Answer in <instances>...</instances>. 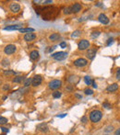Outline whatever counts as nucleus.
I'll return each instance as SVG.
<instances>
[{"instance_id": "9b49d317", "label": "nucleus", "mask_w": 120, "mask_h": 135, "mask_svg": "<svg viewBox=\"0 0 120 135\" xmlns=\"http://www.w3.org/2000/svg\"><path fill=\"white\" fill-rule=\"evenodd\" d=\"M35 38H36V35H35V33H33V32L26 33V34L24 35V41H25V42H31V41H33Z\"/></svg>"}, {"instance_id": "b1692460", "label": "nucleus", "mask_w": 120, "mask_h": 135, "mask_svg": "<svg viewBox=\"0 0 120 135\" xmlns=\"http://www.w3.org/2000/svg\"><path fill=\"white\" fill-rule=\"evenodd\" d=\"M22 79H23V76L19 75V76H16L15 78H13L12 82H13V83H21V81H22Z\"/></svg>"}, {"instance_id": "c756f323", "label": "nucleus", "mask_w": 120, "mask_h": 135, "mask_svg": "<svg viewBox=\"0 0 120 135\" xmlns=\"http://www.w3.org/2000/svg\"><path fill=\"white\" fill-rule=\"evenodd\" d=\"M84 92L86 95H92L93 94V91H92V89H90V88H86L84 90Z\"/></svg>"}, {"instance_id": "4c0bfd02", "label": "nucleus", "mask_w": 120, "mask_h": 135, "mask_svg": "<svg viewBox=\"0 0 120 135\" xmlns=\"http://www.w3.org/2000/svg\"><path fill=\"white\" fill-rule=\"evenodd\" d=\"M115 135H120V128L117 129V130L115 131Z\"/></svg>"}, {"instance_id": "e433bc0d", "label": "nucleus", "mask_w": 120, "mask_h": 135, "mask_svg": "<svg viewBox=\"0 0 120 135\" xmlns=\"http://www.w3.org/2000/svg\"><path fill=\"white\" fill-rule=\"evenodd\" d=\"M81 121L83 122V123H86L87 122V117H82V119H81Z\"/></svg>"}, {"instance_id": "37998d69", "label": "nucleus", "mask_w": 120, "mask_h": 135, "mask_svg": "<svg viewBox=\"0 0 120 135\" xmlns=\"http://www.w3.org/2000/svg\"><path fill=\"white\" fill-rule=\"evenodd\" d=\"M7 96H5V97H3V100H6V99H7Z\"/></svg>"}, {"instance_id": "0eeeda50", "label": "nucleus", "mask_w": 120, "mask_h": 135, "mask_svg": "<svg viewBox=\"0 0 120 135\" xmlns=\"http://www.w3.org/2000/svg\"><path fill=\"white\" fill-rule=\"evenodd\" d=\"M96 53H97V50L94 48H91L87 51V57L89 58V60H93L94 57L96 56Z\"/></svg>"}, {"instance_id": "393cba45", "label": "nucleus", "mask_w": 120, "mask_h": 135, "mask_svg": "<svg viewBox=\"0 0 120 135\" xmlns=\"http://www.w3.org/2000/svg\"><path fill=\"white\" fill-rule=\"evenodd\" d=\"M53 98H59L61 96H62V93L59 92V91H55V92H53Z\"/></svg>"}, {"instance_id": "412c9836", "label": "nucleus", "mask_w": 120, "mask_h": 135, "mask_svg": "<svg viewBox=\"0 0 120 135\" xmlns=\"http://www.w3.org/2000/svg\"><path fill=\"white\" fill-rule=\"evenodd\" d=\"M84 82H85V84H86V85H92V78H91V76H89V75L85 76V77H84Z\"/></svg>"}, {"instance_id": "4be33fe9", "label": "nucleus", "mask_w": 120, "mask_h": 135, "mask_svg": "<svg viewBox=\"0 0 120 135\" xmlns=\"http://www.w3.org/2000/svg\"><path fill=\"white\" fill-rule=\"evenodd\" d=\"M4 74L5 75H14V74H17V73L14 71H12V70H5L4 71Z\"/></svg>"}, {"instance_id": "423d86ee", "label": "nucleus", "mask_w": 120, "mask_h": 135, "mask_svg": "<svg viewBox=\"0 0 120 135\" xmlns=\"http://www.w3.org/2000/svg\"><path fill=\"white\" fill-rule=\"evenodd\" d=\"M88 64V61L84 58H78L74 61V65L77 67H84Z\"/></svg>"}, {"instance_id": "c9c22d12", "label": "nucleus", "mask_w": 120, "mask_h": 135, "mask_svg": "<svg viewBox=\"0 0 120 135\" xmlns=\"http://www.w3.org/2000/svg\"><path fill=\"white\" fill-rule=\"evenodd\" d=\"M92 86L94 87V88H97V84L95 83V81H93L92 80Z\"/></svg>"}, {"instance_id": "5701e85b", "label": "nucleus", "mask_w": 120, "mask_h": 135, "mask_svg": "<svg viewBox=\"0 0 120 135\" xmlns=\"http://www.w3.org/2000/svg\"><path fill=\"white\" fill-rule=\"evenodd\" d=\"M80 34H81V31H80L79 29H77V30H75V31L71 34V38H78Z\"/></svg>"}, {"instance_id": "6ab92c4d", "label": "nucleus", "mask_w": 120, "mask_h": 135, "mask_svg": "<svg viewBox=\"0 0 120 135\" xmlns=\"http://www.w3.org/2000/svg\"><path fill=\"white\" fill-rule=\"evenodd\" d=\"M60 38V35L58 34V33H53V34H51V35L49 36V40L50 41H57V40H58Z\"/></svg>"}, {"instance_id": "2f4dec72", "label": "nucleus", "mask_w": 120, "mask_h": 135, "mask_svg": "<svg viewBox=\"0 0 120 135\" xmlns=\"http://www.w3.org/2000/svg\"><path fill=\"white\" fill-rule=\"evenodd\" d=\"M116 79L120 80V68L117 69V71H116Z\"/></svg>"}, {"instance_id": "cd10ccee", "label": "nucleus", "mask_w": 120, "mask_h": 135, "mask_svg": "<svg viewBox=\"0 0 120 135\" xmlns=\"http://www.w3.org/2000/svg\"><path fill=\"white\" fill-rule=\"evenodd\" d=\"M100 34H101V32L100 31H93L92 33V38H93V39H95V38H97V37H99Z\"/></svg>"}, {"instance_id": "dca6fc26", "label": "nucleus", "mask_w": 120, "mask_h": 135, "mask_svg": "<svg viewBox=\"0 0 120 135\" xmlns=\"http://www.w3.org/2000/svg\"><path fill=\"white\" fill-rule=\"evenodd\" d=\"M39 58V51H32L31 53H30V59L32 60V61H35Z\"/></svg>"}, {"instance_id": "f704fd0d", "label": "nucleus", "mask_w": 120, "mask_h": 135, "mask_svg": "<svg viewBox=\"0 0 120 135\" xmlns=\"http://www.w3.org/2000/svg\"><path fill=\"white\" fill-rule=\"evenodd\" d=\"M1 130H2L3 132H8V129L5 128V127H2V128H1Z\"/></svg>"}, {"instance_id": "20e7f679", "label": "nucleus", "mask_w": 120, "mask_h": 135, "mask_svg": "<svg viewBox=\"0 0 120 135\" xmlns=\"http://www.w3.org/2000/svg\"><path fill=\"white\" fill-rule=\"evenodd\" d=\"M16 51H17L16 45H14V44H8V45H7V46L5 47L4 52H5L7 55H11V54L14 53Z\"/></svg>"}, {"instance_id": "f257e3e1", "label": "nucleus", "mask_w": 120, "mask_h": 135, "mask_svg": "<svg viewBox=\"0 0 120 135\" xmlns=\"http://www.w3.org/2000/svg\"><path fill=\"white\" fill-rule=\"evenodd\" d=\"M102 117H103L102 112L100 110H97V109L92 110V112L90 113V120H91V121L94 122V123H96V122L101 121Z\"/></svg>"}, {"instance_id": "f03ea898", "label": "nucleus", "mask_w": 120, "mask_h": 135, "mask_svg": "<svg viewBox=\"0 0 120 135\" xmlns=\"http://www.w3.org/2000/svg\"><path fill=\"white\" fill-rule=\"evenodd\" d=\"M51 56L53 57L55 60H57V61H62V60H65L68 57V52H66V51H58V52H56V53H53Z\"/></svg>"}, {"instance_id": "1a4fd4ad", "label": "nucleus", "mask_w": 120, "mask_h": 135, "mask_svg": "<svg viewBox=\"0 0 120 135\" xmlns=\"http://www.w3.org/2000/svg\"><path fill=\"white\" fill-rule=\"evenodd\" d=\"M98 20H99L102 24H104V25H106V24H108L109 23V19L107 18V16L104 15V13H102V14L99 15V17H98Z\"/></svg>"}, {"instance_id": "58836bf2", "label": "nucleus", "mask_w": 120, "mask_h": 135, "mask_svg": "<svg viewBox=\"0 0 120 135\" xmlns=\"http://www.w3.org/2000/svg\"><path fill=\"white\" fill-rule=\"evenodd\" d=\"M113 39H109V40H108V43H107V45H111V44H112V43H113Z\"/></svg>"}, {"instance_id": "39448f33", "label": "nucleus", "mask_w": 120, "mask_h": 135, "mask_svg": "<svg viewBox=\"0 0 120 135\" xmlns=\"http://www.w3.org/2000/svg\"><path fill=\"white\" fill-rule=\"evenodd\" d=\"M90 42L89 41H87V40H81L78 44V50L80 51H84V50H87L89 47H90Z\"/></svg>"}, {"instance_id": "a211bd4d", "label": "nucleus", "mask_w": 120, "mask_h": 135, "mask_svg": "<svg viewBox=\"0 0 120 135\" xmlns=\"http://www.w3.org/2000/svg\"><path fill=\"white\" fill-rule=\"evenodd\" d=\"M79 78H78V76H76V75H70L69 77H68V81L72 83V84H76V83H78Z\"/></svg>"}, {"instance_id": "ea45409f", "label": "nucleus", "mask_w": 120, "mask_h": 135, "mask_svg": "<svg viewBox=\"0 0 120 135\" xmlns=\"http://www.w3.org/2000/svg\"><path fill=\"white\" fill-rule=\"evenodd\" d=\"M113 130V127L111 126V127H108V128L106 129L105 131H106V132H109V131H110V130Z\"/></svg>"}, {"instance_id": "f3484780", "label": "nucleus", "mask_w": 120, "mask_h": 135, "mask_svg": "<svg viewBox=\"0 0 120 135\" xmlns=\"http://www.w3.org/2000/svg\"><path fill=\"white\" fill-rule=\"evenodd\" d=\"M19 30H20V32H21V33H31V32L34 31V29L32 28H21Z\"/></svg>"}, {"instance_id": "72a5a7b5", "label": "nucleus", "mask_w": 120, "mask_h": 135, "mask_svg": "<svg viewBox=\"0 0 120 135\" xmlns=\"http://www.w3.org/2000/svg\"><path fill=\"white\" fill-rule=\"evenodd\" d=\"M59 45H60V47H61V48H66V47H67V43L65 42H61L60 44H59Z\"/></svg>"}, {"instance_id": "bb28decb", "label": "nucleus", "mask_w": 120, "mask_h": 135, "mask_svg": "<svg viewBox=\"0 0 120 135\" xmlns=\"http://www.w3.org/2000/svg\"><path fill=\"white\" fill-rule=\"evenodd\" d=\"M7 118L0 116V125H4V124H7Z\"/></svg>"}, {"instance_id": "a19ab883", "label": "nucleus", "mask_w": 120, "mask_h": 135, "mask_svg": "<svg viewBox=\"0 0 120 135\" xmlns=\"http://www.w3.org/2000/svg\"><path fill=\"white\" fill-rule=\"evenodd\" d=\"M75 97H76V98H79V99H81V98H82V96H80V95H78V94H75Z\"/></svg>"}, {"instance_id": "2eb2a0df", "label": "nucleus", "mask_w": 120, "mask_h": 135, "mask_svg": "<svg viewBox=\"0 0 120 135\" xmlns=\"http://www.w3.org/2000/svg\"><path fill=\"white\" fill-rule=\"evenodd\" d=\"M118 89V85L117 84H112V85H110L109 86H107V88H106V90L108 91V92H115V91H116Z\"/></svg>"}, {"instance_id": "a878e982", "label": "nucleus", "mask_w": 120, "mask_h": 135, "mask_svg": "<svg viewBox=\"0 0 120 135\" xmlns=\"http://www.w3.org/2000/svg\"><path fill=\"white\" fill-rule=\"evenodd\" d=\"M31 81H32L31 78L25 79V80H24V83H23V85H24V86H29L30 85H31Z\"/></svg>"}, {"instance_id": "c03bdc74", "label": "nucleus", "mask_w": 120, "mask_h": 135, "mask_svg": "<svg viewBox=\"0 0 120 135\" xmlns=\"http://www.w3.org/2000/svg\"><path fill=\"white\" fill-rule=\"evenodd\" d=\"M1 135H6V134H5V133H3V134H1Z\"/></svg>"}, {"instance_id": "aec40b11", "label": "nucleus", "mask_w": 120, "mask_h": 135, "mask_svg": "<svg viewBox=\"0 0 120 135\" xmlns=\"http://www.w3.org/2000/svg\"><path fill=\"white\" fill-rule=\"evenodd\" d=\"M63 12H64V14H66V15H69V14H71V13H72V8H71V7H64Z\"/></svg>"}, {"instance_id": "c85d7f7f", "label": "nucleus", "mask_w": 120, "mask_h": 135, "mask_svg": "<svg viewBox=\"0 0 120 135\" xmlns=\"http://www.w3.org/2000/svg\"><path fill=\"white\" fill-rule=\"evenodd\" d=\"M9 65V61L7 60V59H4L3 61H2V66H4V67H7Z\"/></svg>"}, {"instance_id": "4468645a", "label": "nucleus", "mask_w": 120, "mask_h": 135, "mask_svg": "<svg viewBox=\"0 0 120 135\" xmlns=\"http://www.w3.org/2000/svg\"><path fill=\"white\" fill-rule=\"evenodd\" d=\"M72 13H78L80 10H81V5L79 3H75L72 7Z\"/></svg>"}, {"instance_id": "9d476101", "label": "nucleus", "mask_w": 120, "mask_h": 135, "mask_svg": "<svg viewBox=\"0 0 120 135\" xmlns=\"http://www.w3.org/2000/svg\"><path fill=\"white\" fill-rule=\"evenodd\" d=\"M9 9H10L13 13H18V12L21 10V6H20V4H18V3H12V4H10V6H9Z\"/></svg>"}, {"instance_id": "79ce46f5", "label": "nucleus", "mask_w": 120, "mask_h": 135, "mask_svg": "<svg viewBox=\"0 0 120 135\" xmlns=\"http://www.w3.org/2000/svg\"><path fill=\"white\" fill-rule=\"evenodd\" d=\"M66 116H67V114L66 113L62 114V115H57V117H58V118H64V117H66Z\"/></svg>"}, {"instance_id": "7ed1b4c3", "label": "nucleus", "mask_w": 120, "mask_h": 135, "mask_svg": "<svg viewBox=\"0 0 120 135\" xmlns=\"http://www.w3.org/2000/svg\"><path fill=\"white\" fill-rule=\"evenodd\" d=\"M61 85H62V82L60 80L55 79V80L50 81L49 84H48V86H49L50 89H52V90H57V89H58L61 86Z\"/></svg>"}, {"instance_id": "6e6552de", "label": "nucleus", "mask_w": 120, "mask_h": 135, "mask_svg": "<svg viewBox=\"0 0 120 135\" xmlns=\"http://www.w3.org/2000/svg\"><path fill=\"white\" fill-rule=\"evenodd\" d=\"M42 81V78L41 75H34V77L32 78V81H31V85L33 86H38V85H41Z\"/></svg>"}, {"instance_id": "7c9ffc66", "label": "nucleus", "mask_w": 120, "mask_h": 135, "mask_svg": "<svg viewBox=\"0 0 120 135\" xmlns=\"http://www.w3.org/2000/svg\"><path fill=\"white\" fill-rule=\"evenodd\" d=\"M10 88V85H8V84H5V85H3V89L4 90H8Z\"/></svg>"}, {"instance_id": "473e14b6", "label": "nucleus", "mask_w": 120, "mask_h": 135, "mask_svg": "<svg viewBox=\"0 0 120 135\" xmlns=\"http://www.w3.org/2000/svg\"><path fill=\"white\" fill-rule=\"evenodd\" d=\"M103 107H105V108H110L111 106H110V104H108V103H103Z\"/></svg>"}, {"instance_id": "ddd939ff", "label": "nucleus", "mask_w": 120, "mask_h": 135, "mask_svg": "<svg viewBox=\"0 0 120 135\" xmlns=\"http://www.w3.org/2000/svg\"><path fill=\"white\" fill-rule=\"evenodd\" d=\"M22 28V25L19 24V25H10L4 28V30H16V29H20Z\"/></svg>"}, {"instance_id": "f8f14e48", "label": "nucleus", "mask_w": 120, "mask_h": 135, "mask_svg": "<svg viewBox=\"0 0 120 135\" xmlns=\"http://www.w3.org/2000/svg\"><path fill=\"white\" fill-rule=\"evenodd\" d=\"M37 130H40V131H42V132H46L48 130V126L46 123L42 122V123H40L38 126H37Z\"/></svg>"}]
</instances>
